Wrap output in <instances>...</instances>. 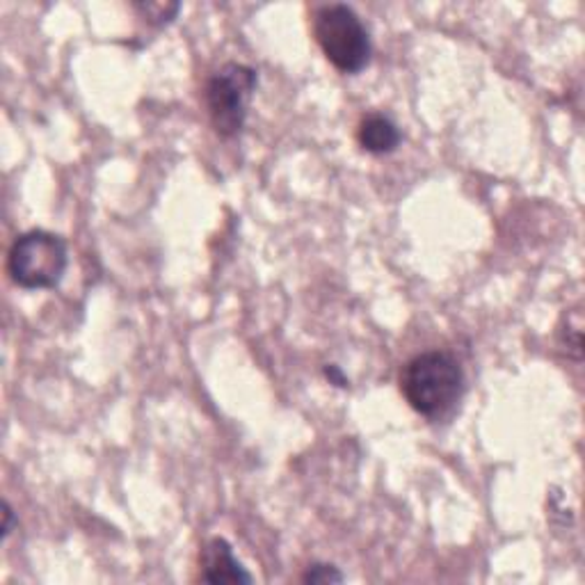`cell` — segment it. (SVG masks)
Wrapping results in <instances>:
<instances>
[{
	"label": "cell",
	"instance_id": "obj_1",
	"mask_svg": "<svg viewBox=\"0 0 585 585\" xmlns=\"http://www.w3.org/2000/svg\"><path fill=\"white\" fill-rule=\"evenodd\" d=\"M401 393L416 414L433 421L444 418L462 401L464 370L444 351L414 355L401 370Z\"/></svg>",
	"mask_w": 585,
	"mask_h": 585
},
{
	"label": "cell",
	"instance_id": "obj_2",
	"mask_svg": "<svg viewBox=\"0 0 585 585\" xmlns=\"http://www.w3.org/2000/svg\"><path fill=\"white\" fill-rule=\"evenodd\" d=\"M313 37L341 73H359L374 56L366 25L351 5L332 3L318 8L313 12Z\"/></svg>",
	"mask_w": 585,
	"mask_h": 585
},
{
	"label": "cell",
	"instance_id": "obj_3",
	"mask_svg": "<svg viewBox=\"0 0 585 585\" xmlns=\"http://www.w3.org/2000/svg\"><path fill=\"white\" fill-rule=\"evenodd\" d=\"M69 265V250L60 236L33 229L16 236L8 252V275L10 279L25 288H56L60 286Z\"/></svg>",
	"mask_w": 585,
	"mask_h": 585
},
{
	"label": "cell",
	"instance_id": "obj_4",
	"mask_svg": "<svg viewBox=\"0 0 585 585\" xmlns=\"http://www.w3.org/2000/svg\"><path fill=\"white\" fill-rule=\"evenodd\" d=\"M256 85V69L241 62H227L210 73L204 88V99L210 124L220 138H233L243 130Z\"/></svg>",
	"mask_w": 585,
	"mask_h": 585
},
{
	"label": "cell",
	"instance_id": "obj_5",
	"mask_svg": "<svg viewBox=\"0 0 585 585\" xmlns=\"http://www.w3.org/2000/svg\"><path fill=\"white\" fill-rule=\"evenodd\" d=\"M199 578L204 583H252V574L238 561L233 547L225 538H213L199 553Z\"/></svg>",
	"mask_w": 585,
	"mask_h": 585
},
{
	"label": "cell",
	"instance_id": "obj_6",
	"mask_svg": "<svg viewBox=\"0 0 585 585\" xmlns=\"http://www.w3.org/2000/svg\"><path fill=\"white\" fill-rule=\"evenodd\" d=\"M401 128L398 124L382 113H370L359 122L357 128V142L364 151L374 153V156H385L393 153L398 147H401Z\"/></svg>",
	"mask_w": 585,
	"mask_h": 585
},
{
	"label": "cell",
	"instance_id": "obj_7",
	"mask_svg": "<svg viewBox=\"0 0 585 585\" xmlns=\"http://www.w3.org/2000/svg\"><path fill=\"white\" fill-rule=\"evenodd\" d=\"M558 343H561V348L572 355L574 359H581V351H583V330H581V313L572 311L570 316H565L563 325L558 328Z\"/></svg>",
	"mask_w": 585,
	"mask_h": 585
},
{
	"label": "cell",
	"instance_id": "obj_8",
	"mask_svg": "<svg viewBox=\"0 0 585 585\" xmlns=\"http://www.w3.org/2000/svg\"><path fill=\"white\" fill-rule=\"evenodd\" d=\"M136 10L142 12L149 23L165 25V23H170V21L176 19L181 5L179 3H138Z\"/></svg>",
	"mask_w": 585,
	"mask_h": 585
},
{
	"label": "cell",
	"instance_id": "obj_9",
	"mask_svg": "<svg viewBox=\"0 0 585 585\" xmlns=\"http://www.w3.org/2000/svg\"><path fill=\"white\" fill-rule=\"evenodd\" d=\"M305 583H341L343 574L339 572V567L328 565V563H313L307 567V572L302 574Z\"/></svg>",
	"mask_w": 585,
	"mask_h": 585
},
{
	"label": "cell",
	"instance_id": "obj_10",
	"mask_svg": "<svg viewBox=\"0 0 585 585\" xmlns=\"http://www.w3.org/2000/svg\"><path fill=\"white\" fill-rule=\"evenodd\" d=\"M323 376L330 380V385H334V387H339V389H348V387H351V380L343 376V370H341L336 364H328V366L323 368Z\"/></svg>",
	"mask_w": 585,
	"mask_h": 585
},
{
	"label": "cell",
	"instance_id": "obj_11",
	"mask_svg": "<svg viewBox=\"0 0 585 585\" xmlns=\"http://www.w3.org/2000/svg\"><path fill=\"white\" fill-rule=\"evenodd\" d=\"M3 517H5V524H3V540L10 538L12 534V528H14V511H12V505L5 501L3 503Z\"/></svg>",
	"mask_w": 585,
	"mask_h": 585
}]
</instances>
